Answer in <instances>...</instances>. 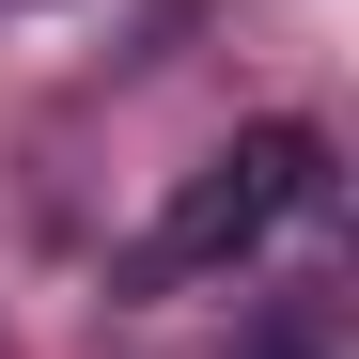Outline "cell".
Segmentation results:
<instances>
[{
  "label": "cell",
  "mask_w": 359,
  "mask_h": 359,
  "mask_svg": "<svg viewBox=\"0 0 359 359\" xmlns=\"http://www.w3.org/2000/svg\"><path fill=\"white\" fill-rule=\"evenodd\" d=\"M297 203H328V141H313V126H250L234 156H203L188 188H172V219H156L141 281H188V266H250V250H266V219H297Z\"/></svg>",
  "instance_id": "obj_1"
}]
</instances>
